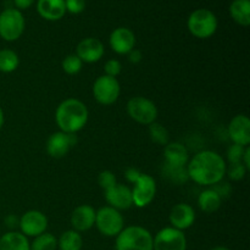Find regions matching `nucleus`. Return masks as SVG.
<instances>
[{
  "label": "nucleus",
  "mask_w": 250,
  "mask_h": 250,
  "mask_svg": "<svg viewBox=\"0 0 250 250\" xmlns=\"http://www.w3.org/2000/svg\"><path fill=\"white\" fill-rule=\"evenodd\" d=\"M226 168V160L214 150L199 151L187 164L189 180L203 187H214L224 181Z\"/></svg>",
  "instance_id": "1"
},
{
  "label": "nucleus",
  "mask_w": 250,
  "mask_h": 250,
  "mask_svg": "<svg viewBox=\"0 0 250 250\" xmlns=\"http://www.w3.org/2000/svg\"><path fill=\"white\" fill-rule=\"evenodd\" d=\"M210 250H229V248H226V247L217 246V247H214V248H211Z\"/></svg>",
  "instance_id": "42"
},
{
  "label": "nucleus",
  "mask_w": 250,
  "mask_h": 250,
  "mask_svg": "<svg viewBox=\"0 0 250 250\" xmlns=\"http://www.w3.org/2000/svg\"><path fill=\"white\" fill-rule=\"evenodd\" d=\"M34 1L36 0H14V4L16 6V9L21 11V10H26L28 7H31L34 4Z\"/></svg>",
  "instance_id": "38"
},
{
  "label": "nucleus",
  "mask_w": 250,
  "mask_h": 250,
  "mask_svg": "<svg viewBox=\"0 0 250 250\" xmlns=\"http://www.w3.org/2000/svg\"><path fill=\"white\" fill-rule=\"evenodd\" d=\"M227 132L233 142V144H238L242 146H249L250 144V120L247 115H236L229 121Z\"/></svg>",
  "instance_id": "15"
},
{
  "label": "nucleus",
  "mask_w": 250,
  "mask_h": 250,
  "mask_svg": "<svg viewBox=\"0 0 250 250\" xmlns=\"http://www.w3.org/2000/svg\"><path fill=\"white\" fill-rule=\"evenodd\" d=\"M121 94V85L117 78L106 75L99 76L93 84V95L100 105L109 106L115 104Z\"/></svg>",
  "instance_id": "8"
},
{
  "label": "nucleus",
  "mask_w": 250,
  "mask_h": 250,
  "mask_svg": "<svg viewBox=\"0 0 250 250\" xmlns=\"http://www.w3.org/2000/svg\"><path fill=\"white\" fill-rule=\"evenodd\" d=\"M116 250H153V234L142 226L125 227L115 242Z\"/></svg>",
  "instance_id": "3"
},
{
  "label": "nucleus",
  "mask_w": 250,
  "mask_h": 250,
  "mask_svg": "<svg viewBox=\"0 0 250 250\" xmlns=\"http://www.w3.org/2000/svg\"><path fill=\"white\" fill-rule=\"evenodd\" d=\"M212 188H214V189L216 190L217 194H219L221 198L226 197V195H229V192H231V188H229V183L222 182V181L220 183H217V185H215Z\"/></svg>",
  "instance_id": "35"
},
{
  "label": "nucleus",
  "mask_w": 250,
  "mask_h": 250,
  "mask_svg": "<svg viewBox=\"0 0 250 250\" xmlns=\"http://www.w3.org/2000/svg\"><path fill=\"white\" fill-rule=\"evenodd\" d=\"M247 146H238V144H232L227 149V160L229 164H238L242 163V159H243L244 150H246Z\"/></svg>",
  "instance_id": "32"
},
{
  "label": "nucleus",
  "mask_w": 250,
  "mask_h": 250,
  "mask_svg": "<svg viewBox=\"0 0 250 250\" xmlns=\"http://www.w3.org/2000/svg\"><path fill=\"white\" fill-rule=\"evenodd\" d=\"M166 165L173 167H186L189 161V153L186 146L180 142H168L164 149Z\"/></svg>",
  "instance_id": "19"
},
{
  "label": "nucleus",
  "mask_w": 250,
  "mask_h": 250,
  "mask_svg": "<svg viewBox=\"0 0 250 250\" xmlns=\"http://www.w3.org/2000/svg\"><path fill=\"white\" fill-rule=\"evenodd\" d=\"M31 250H56L58 249V238L53 233L44 232L34 237L33 242L29 246Z\"/></svg>",
  "instance_id": "26"
},
{
  "label": "nucleus",
  "mask_w": 250,
  "mask_h": 250,
  "mask_svg": "<svg viewBox=\"0 0 250 250\" xmlns=\"http://www.w3.org/2000/svg\"><path fill=\"white\" fill-rule=\"evenodd\" d=\"M222 198L214 188H207L198 197V207L205 214H212L221 208Z\"/></svg>",
  "instance_id": "22"
},
{
  "label": "nucleus",
  "mask_w": 250,
  "mask_h": 250,
  "mask_svg": "<svg viewBox=\"0 0 250 250\" xmlns=\"http://www.w3.org/2000/svg\"><path fill=\"white\" fill-rule=\"evenodd\" d=\"M141 173H142L141 171H138L137 168L129 167L128 170L126 171V173H125V177H126V180L128 181L129 183H132V185H133V183L138 180V177L141 176Z\"/></svg>",
  "instance_id": "36"
},
{
  "label": "nucleus",
  "mask_w": 250,
  "mask_h": 250,
  "mask_svg": "<svg viewBox=\"0 0 250 250\" xmlns=\"http://www.w3.org/2000/svg\"><path fill=\"white\" fill-rule=\"evenodd\" d=\"M127 114L137 124L149 126V125L156 122L158 119V107L153 100L146 97H133L127 102L126 105Z\"/></svg>",
  "instance_id": "5"
},
{
  "label": "nucleus",
  "mask_w": 250,
  "mask_h": 250,
  "mask_svg": "<svg viewBox=\"0 0 250 250\" xmlns=\"http://www.w3.org/2000/svg\"><path fill=\"white\" fill-rule=\"evenodd\" d=\"M26 22L20 10L7 7L0 12V37L6 42H15L23 34Z\"/></svg>",
  "instance_id": "7"
},
{
  "label": "nucleus",
  "mask_w": 250,
  "mask_h": 250,
  "mask_svg": "<svg viewBox=\"0 0 250 250\" xmlns=\"http://www.w3.org/2000/svg\"><path fill=\"white\" fill-rule=\"evenodd\" d=\"M148 127L149 137L154 143L158 144V146H166L170 142V133L165 126L158 124V122H154V124L149 125Z\"/></svg>",
  "instance_id": "28"
},
{
  "label": "nucleus",
  "mask_w": 250,
  "mask_h": 250,
  "mask_svg": "<svg viewBox=\"0 0 250 250\" xmlns=\"http://www.w3.org/2000/svg\"><path fill=\"white\" fill-rule=\"evenodd\" d=\"M76 55L85 63H94L102 60L105 54L104 44L100 39L88 37L82 39L76 48Z\"/></svg>",
  "instance_id": "13"
},
{
  "label": "nucleus",
  "mask_w": 250,
  "mask_h": 250,
  "mask_svg": "<svg viewBox=\"0 0 250 250\" xmlns=\"http://www.w3.org/2000/svg\"><path fill=\"white\" fill-rule=\"evenodd\" d=\"M4 122H5L4 110H2V107L0 106V129H1V128H2V126H4Z\"/></svg>",
  "instance_id": "41"
},
{
  "label": "nucleus",
  "mask_w": 250,
  "mask_h": 250,
  "mask_svg": "<svg viewBox=\"0 0 250 250\" xmlns=\"http://www.w3.org/2000/svg\"><path fill=\"white\" fill-rule=\"evenodd\" d=\"M229 15L239 26L250 24V0H233L229 6Z\"/></svg>",
  "instance_id": "23"
},
{
  "label": "nucleus",
  "mask_w": 250,
  "mask_h": 250,
  "mask_svg": "<svg viewBox=\"0 0 250 250\" xmlns=\"http://www.w3.org/2000/svg\"><path fill=\"white\" fill-rule=\"evenodd\" d=\"M37 11L46 21H59L66 14L65 0H38Z\"/></svg>",
  "instance_id": "20"
},
{
  "label": "nucleus",
  "mask_w": 250,
  "mask_h": 250,
  "mask_svg": "<svg viewBox=\"0 0 250 250\" xmlns=\"http://www.w3.org/2000/svg\"><path fill=\"white\" fill-rule=\"evenodd\" d=\"M171 227L180 231L190 229L195 222V211L192 205L186 203H178L173 205L168 215Z\"/></svg>",
  "instance_id": "16"
},
{
  "label": "nucleus",
  "mask_w": 250,
  "mask_h": 250,
  "mask_svg": "<svg viewBox=\"0 0 250 250\" xmlns=\"http://www.w3.org/2000/svg\"><path fill=\"white\" fill-rule=\"evenodd\" d=\"M89 119L88 107L82 100L67 98L58 105L55 110V122L59 131L76 134L82 131Z\"/></svg>",
  "instance_id": "2"
},
{
  "label": "nucleus",
  "mask_w": 250,
  "mask_h": 250,
  "mask_svg": "<svg viewBox=\"0 0 250 250\" xmlns=\"http://www.w3.org/2000/svg\"><path fill=\"white\" fill-rule=\"evenodd\" d=\"M66 12L78 15L84 11L85 9V0H65Z\"/></svg>",
  "instance_id": "34"
},
{
  "label": "nucleus",
  "mask_w": 250,
  "mask_h": 250,
  "mask_svg": "<svg viewBox=\"0 0 250 250\" xmlns=\"http://www.w3.org/2000/svg\"><path fill=\"white\" fill-rule=\"evenodd\" d=\"M98 183H99L100 188H103L104 190L109 189V188L114 187L115 185H117L116 176L112 171L110 170H104L99 173L98 176Z\"/></svg>",
  "instance_id": "31"
},
{
  "label": "nucleus",
  "mask_w": 250,
  "mask_h": 250,
  "mask_svg": "<svg viewBox=\"0 0 250 250\" xmlns=\"http://www.w3.org/2000/svg\"><path fill=\"white\" fill-rule=\"evenodd\" d=\"M19 227L22 234L34 238V237L46 232L48 217L39 210H28L20 217Z\"/></svg>",
  "instance_id": "11"
},
{
  "label": "nucleus",
  "mask_w": 250,
  "mask_h": 250,
  "mask_svg": "<svg viewBox=\"0 0 250 250\" xmlns=\"http://www.w3.org/2000/svg\"><path fill=\"white\" fill-rule=\"evenodd\" d=\"M217 17L208 9H197L189 15L187 20L188 31L192 36L199 39H208L217 31Z\"/></svg>",
  "instance_id": "4"
},
{
  "label": "nucleus",
  "mask_w": 250,
  "mask_h": 250,
  "mask_svg": "<svg viewBox=\"0 0 250 250\" xmlns=\"http://www.w3.org/2000/svg\"><path fill=\"white\" fill-rule=\"evenodd\" d=\"M20 65V58L12 49L0 50V72L11 73L17 70Z\"/></svg>",
  "instance_id": "25"
},
{
  "label": "nucleus",
  "mask_w": 250,
  "mask_h": 250,
  "mask_svg": "<svg viewBox=\"0 0 250 250\" xmlns=\"http://www.w3.org/2000/svg\"><path fill=\"white\" fill-rule=\"evenodd\" d=\"M247 172H248V170H247V167L242 163L229 164V166H227L226 168V175L232 181L243 180L246 177Z\"/></svg>",
  "instance_id": "30"
},
{
  "label": "nucleus",
  "mask_w": 250,
  "mask_h": 250,
  "mask_svg": "<svg viewBox=\"0 0 250 250\" xmlns=\"http://www.w3.org/2000/svg\"><path fill=\"white\" fill-rule=\"evenodd\" d=\"M109 44L112 51L119 55H127L136 46V36L127 27L114 29L109 37Z\"/></svg>",
  "instance_id": "14"
},
{
  "label": "nucleus",
  "mask_w": 250,
  "mask_h": 250,
  "mask_svg": "<svg viewBox=\"0 0 250 250\" xmlns=\"http://www.w3.org/2000/svg\"><path fill=\"white\" fill-rule=\"evenodd\" d=\"M105 200L109 204V207L119 210H127L133 205L132 200V190L128 186L125 185H115L114 187L105 190Z\"/></svg>",
  "instance_id": "17"
},
{
  "label": "nucleus",
  "mask_w": 250,
  "mask_h": 250,
  "mask_svg": "<svg viewBox=\"0 0 250 250\" xmlns=\"http://www.w3.org/2000/svg\"><path fill=\"white\" fill-rule=\"evenodd\" d=\"M19 221L20 219H17L16 216H14V215H9V216L5 219V225H7L10 229H14V227L19 226Z\"/></svg>",
  "instance_id": "39"
},
{
  "label": "nucleus",
  "mask_w": 250,
  "mask_h": 250,
  "mask_svg": "<svg viewBox=\"0 0 250 250\" xmlns=\"http://www.w3.org/2000/svg\"><path fill=\"white\" fill-rule=\"evenodd\" d=\"M83 238L80 232L67 229L58 239L59 250H82Z\"/></svg>",
  "instance_id": "24"
},
{
  "label": "nucleus",
  "mask_w": 250,
  "mask_h": 250,
  "mask_svg": "<svg viewBox=\"0 0 250 250\" xmlns=\"http://www.w3.org/2000/svg\"><path fill=\"white\" fill-rule=\"evenodd\" d=\"M61 67H62L65 73L70 76H75L81 72L83 67V62L76 54H68L61 62Z\"/></svg>",
  "instance_id": "29"
},
{
  "label": "nucleus",
  "mask_w": 250,
  "mask_h": 250,
  "mask_svg": "<svg viewBox=\"0 0 250 250\" xmlns=\"http://www.w3.org/2000/svg\"><path fill=\"white\" fill-rule=\"evenodd\" d=\"M242 164L247 167V170H250V148L247 146L246 150H244L243 154V159H242Z\"/></svg>",
  "instance_id": "40"
},
{
  "label": "nucleus",
  "mask_w": 250,
  "mask_h": 250,
  "mask_svg": "<svg viewBox=\"0 0 250 250\" xmlns=\"http://www.w3.org/2000/svg\"><path fill=\"white\" fill-rule=\"evenodd\" d=\"M163 173L166 180L175 183V185H185L189 180L187 173V166L186 167H173V166L164 164Z\"/></svg>",
  "instance_id": "27"
},
{
  "label": "nucleus",
  "mask_w": 250,
  "mask_h": 250,
  "mask_svg": "<svg viewBox=\"0 0 250 250\" xmlns=\"http://www.w3.org/2000/svg\"><path fill=\"white\" fill-rule=\"evenodd\" d=\"M156 189L155 180L148 173H141L131 189L134 207L146 208L150 205L156 195Z\"/></svg>",
  "instance_id": "10"
},
{
  "label": "nucleus",
  "mask_w": 250,
  "mask_h": 250,
  "mask_svg": "<svg viewBox=\"0 0 250 250\" xmlns=\"http://www.w3.org/2000/svg\"><path fill=\"white\" fill-rule=\"evenodd\" d=\"M76 142V134H68L61 131L54 132L46 141V153L51 158L61 159L67 155Z\"/></svg>",
  "instance_id": "12"
},
{
  "label": "nucleus",
  "mask_w": 250,
  "mask_h": 250,
  "mask_svg": "<svg viewBox=\"0 0 250 250\" xmlns=\"http://www.w3.org/2000/svg\"><path fill=\"white\" fill-rule=\"evenodd\" d=\"M28 237L21 232L9 231L0 237V250H31Z\"/></svg>",
  "instance_id": "21"
},
{
  "label": "nucleus",
  "mask_w": 250,
  "mask_h": 250,
  "mask_svg": "<svg viewBox=\"0 0 250 250\" xmlns=\"http://www.w3.org/2000/svg\"><path fill=\"white\" fill-rule=\"evenodd\" d=\"M94 226H97L98 231L103 236L116 238L120 232L125 229V219L121 211L107 205L97 210Z\"/></svg>",
  "instance_id": "6"
},
{
  "label": "nucleus",
  "mask_w": 250,
  "mask_h": 250,
  "mask_svg": "<svg viewBox=\"0 0 250 250\" xmlns=\"http://www.w3.org/2000/svg\"><path fill=\"white\" fill-rule=\"evenodd\" d=\"M153 250H187V238L183 231L164 227L153 237Z\"/></svg>",
  "instance_id": "9"
},
{
  "label": "nucleus",
  "mask_w": 250,
  "mask_h": 250,
  "mask_svg": "<svg viewBox=\"0 0 250 250\" xmlns=\"http://www.w3.org/2000/svg\"><path fill=\"white\" fill-rule=\"evenodd\" d=\"M127 55H128L129 62L132 63H139L142 61V58H143L141 50H138V49H133V50L129 51Z\"/></svg>",
  "instance_id": "37"
},
{
  "label": "nucleus",
  "mask_w": 250,
  "mask_h": 250,
  "mask_svg": "<svg viewBox=\"0 0 250 250\" xmlns=\"http://www.w3.org/2000/svg\"><path fill=\"white\" fill-rule=\"evenodd\" d=\"M95 214H97V210L92 205L82 204L76 208L71 214L70 219L72 229L80 233L89 231L95 225Z\"/></svg>",
  "instance_id": "18"
},
{
  "label": "nucleus",
  "mask_w": 250,
  "mask_h": 250,
  "mask_svg": "<svg viewBox=\"0 0 250 250\" xmlns=\"http://www.w3.org/2000/svg\"><path fill=\"white\" fill-rule=\"evenodd\" d=\"M122 71V65L117 59H110L105 62L104 66V72L105 75L109 76V77L116 78L117 76L121 73Z\"/></svg>",
  "instance_id": "33"
}]
</instances>
